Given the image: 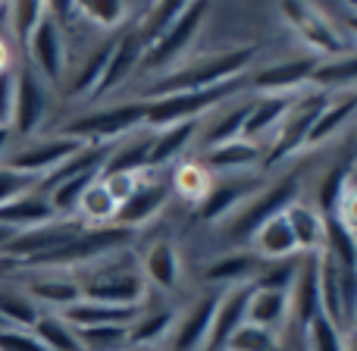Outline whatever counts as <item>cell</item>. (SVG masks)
Wrapping results in <instances>:
<instances>
[{
	"mask_svg": "<svg viewBox=\"0 0 357 351\" xmlns=\"http://www.w3.org/2000/svg\"><path fill=\"white\" fill-rule=\"evenodd\" d=\"M142 317L138 304H100V301H85L63 311V320L75 329H88V327H132Z\"/></svg>",
	"mask_w": 357,
	"mask_h": 351,
	"instance_id": "15",
	"label": "cell"
},
{
	"mask_svg": "<svg viewBox=\"0 0 357 351\" xmlns=\"http://www.w3.org/2000/svg\"><path fill=\"white\" fill-rule=\"evenodd\" d=\"M85 301L100 304H138L144 295V276L129 264H113L75 279Z\"/></svg>",
	"mask_w": 357,
	"mask_h": 351,
	"instance_id": "5",
	"label": "cell"
},
{
	"mask_svg": "<svg viewBox=\"0 0 357 351\" xmlns=\"http://www.w3.org/2000/svg\"><path fill=\"white\" fill-rule=\"evenodd\" d=\"M298 188H301L298 176H289V179H282V182H276L273 188H266L264 195L251 197V204H248V207L238 214V220L229 226V235L238 241L254 239L260 226H266L273 216L285 214V210L298 201Z\"/></svg>",
	"mask_w": 357,
	"mask_h": 351,
	"instance_id": "8",
	"label": "cell"
},
{
	"mask_svg": "<svg viewBox=\"0 0 357 351\" xmlns=\"http://www.w3.org/2000/svg\"><path fill=\"white\" fill-rule=\"evenodd\" d=\"M197 129H201L197 119H188V123L160 129V135L151 138V167H160V163L176 160V157L191 144V138L197 135Z\"/></svg>",
	"mask_w": 357,
	"mask_h": 351,
	"instance_id": "29",
	"label": "cell"
},
{
	"mask_svg": "<svg viewBox=\"0 0 357 351\" xmlns=\"http://www.w3.org/2000/svg\"><path fill=\"white\" fill-rule=\"evenodd\" d=\"M248 110H251V100H248V104H241V107H235V110H229L226 117L220 119V123L210 126V132L204 135L207 148H220V144H229V142H235V138H241V132H245Z\"/></svg>",
	"mask_w": 357,
	"mask_h": 351,
	"instance_id": "41",
	"label": "cell"
},
{
	"mask_svg": "<svg viewBox=\"0 0 357 351\" xmlns=\"http://www.w3.org/2000/svg\"><path fill=\"white\" fill-rule=\"evenodd\" d=\"M144 279L157 285V289H176L178 283V254L169 241H157L144 257Z\"/></svg>",
	"mask_w": 357,
	"mask_h": 351,
	"instance_id": "35",
	"label": "cell"
},
{
	"mask_svg": "<svg viewBox=\"0 0 357 351\" xmlns=\"http://www.w3.org/2000/svg\"><path fill=\"white\" fill-rule=\"evenodd\" d=\"M295 273H298V260H295V257L276 260V264H273L270 270H260V276H257V289L289 292V285L295 283Z\"/></svg>",
	"mask_w": 357,
	"mask_h": 351,
	"instance_id": "49",
	"label": "cell"
},
{
	"mask_svg": "<svg viewBox=\"0 0 357 351\" xmlns=\"http://www.w3.org/2000/svg\"><path fill=\"white\" fill-rule=\"evenodd\" d=\"M85 148V142H75V138H63V135H47V138H35V142H25L19 151L6 154V167L16 170V173L44 179L47 173H54L60 163H66L69 157H75Z\"/></svg>",
	"mask_w": 357,
	"mask_h": 351,
	"instance_id": "7",
	"label": "cell"
},
{
	"mask_svg": "<svg viewBox=\"0 0 357 351\" xmlns=\"http://www.w3.org/2000/svg\"><path fill=\"white\" fill-rule=\"evenodd\" d=\"M326 94L317 91V94H304V98H295L289 107V113L282 117V123L276 126V142H273L270 154H266V167H273V163L285 160L289 154H295L301 144H307V135L310 129H314L317 117H320V110L326 107Z\"/></svg>",
	"mask_w": 357,
	"mask_h": 351,
	"instance_id": "6",
	"label": "cell"
},
{
	"mask_svg": "<svg viewBox=\"0 0 357 351\" xmlns=\"http://www.w3.org/2000/svg\"><path fill=\"white\" fill-rule=\"evenodd\" d=\"M173 311H157V314L138 317L129 327V345H148V342H157L169 327H173Z\"/></svg>",
	"mask_w": 357,
	"mask_h": 351,
	"instance_id": "43",
	"label": "cell"
},
{
	"mask_svg": "<svg viewBox=\"0 0 357 351\" xmlns=\"http://www.w3.org/2000/svg\"><path fill=\"white\" fill-rule=\"evenodd\" d=\"M0 329H3V320H0Z\"/></svg>",
	"mask_w": 357,
	"mask_h": 351,
	"instance_id": "61",
	"label": "cell"
},
{
	"mask_svg": "<svg viewBox=\"0 0 357 351\" xmlns=\"http://www.w3.org/2000/svg\"><path fill=\"white\" fill-rule=\"evenodd\" d=\"M307 351H345V339H342L339 327H333L323 314H317L307 323Z\"/></svg>",
	"mask_w": 357,
	"mask_h": 351,
	"instance_id": "46",
	"label": "cell"
},
{
	"mask_svg": "<svg viewBox=\"0 0 357 351\" xmlns=\"http://www.w3.org/2000/svg\"><path fill=\"white\" fill-rule=\"evenodd\" d=\"M178 185H182L185 191H188V185H195L197 197L207 195V176H204V170H197V167H182L178 170Z\"/></svg>",
	"mask_w": 357,
	"mask_h": 351,
	"instance_id": "54",
	"label": "cell"
},
{
	"mask_svg": "<svg viewBox=\"0 0 357 351\" xmlns=\"http://www.w3.org/2000/svg\"><path fill=\"white\" fill-rule=\"evenodd\" d=\"M41 317V308L29 298L25 289L16 285H0V320L10 329H31Z\"/></svg>",
	"mask_w": 357,
	"mask_h": 351,
	"instance_id": "28",
	"label": "cell"
},
{
	"mask_svg": "<svg viewBox=\"0 0 357 351\" xmlns=\"http://www.w3.org/2000/svg\"><path fill=\"white\" fill-rule=\"evenodd\" d=\"M10 142H13V132L10 129H0V163H3L6 154H10Z\"/></svg>",
	"mask_w": 357,
	"mask_h": 351,
	"instance_id": "57",
	"label": "cell"
},
{
	"mask_svg": "<svg viewBox=\"0 0 357 351\" xmlns=\"http://www.w3.org/2000/svg\"><path fill=\"white\" fill-rule=\"evenodd\" d=\"M285 220H289L291 235H295V241H298V251H304V254L320 251L323 248V214L320 210L295 201L285 210Z\"/></svg>",
	"mask_w": 357,
	"mask_h": 351,
	"instance_id": "22",
	"label": "cell"
},
{
	"mask_svg": "<svg viewBox=\"0 0 357 351\" xmlns=\"http://www.w3.org/2000/svg\"><path fill=\"white\" fill-rule=\"evenodd\" d=\"M264 270V260L257 254H229V257H220L213 264L204 267V283H241L248 285V279L257 276Z\"/></svg>",
	"mask_w": 357,
	"mask_h": 351,
	"instance_id": "26",
	"label": "cell"
},
{
	"mask_svg": "<svg viewBox=\"0 0 357 351\" xmlns=\"http://www.w3.org/2000/svg\"><path fill=\"white\" fill-rule=\"evenodd\" d=\"M25 292H29V298L41 308V304H47V308L56 311H66L73 308V304L82 301V289L75 279L69 276H54V273H41V276H35L29 285H25Z\"/></svg>",
	"mask_w": 357,
	"mask_h": 351,
	"instance_id": "20",
	"label": "cell"
},
{
	"mask_svg": "<svg viewBox=\"0 0 357 351\" xmlns=\"http://www.w3.org/2000/svg\"><path fill=\"white\" fill-rule=\"evenodd\" d=\"M279 13L289 19V25L298 31V35H301V41L307 44V47L326 54L329 60L351 54V50H348V44L342 41V35L335 31V25L329 22L326 16H323L320 6H310V3H282V6H279Z\"/></svg>",
	"mask_w": 357,
	"mask_h": 351,
	"instance_id": "10",
	"label": "cell"
},
{
	"mask_svg": "<svg viewBox=\"0 0 357 351\" xmlns=\"http://www.w3.org/2000/svg\"><path fill=\"white\" fill-rule=\"evenodd\" d=\"M100 182L107 185V191L113 195V201L123 204L126 197L138 188V182H142V179H138L135 173H116V176H100Z\"/></svg>",
	"mask_w": 357,
	"mask_h": 351,
	"instance_id": "52",
	"label": "cell"
},
{
	"mask_svg": "<svg viewBox=\"0 0 357 351\" xmlns=\"http://www.w3.org/2000/svg\"><path fill=\"white\" fill-rule=\"evenodd\" d=\"M113 44H116V38L100 41L98 50L82 63V69L73 75V82H69V88H66L69 98H91L98 82H100V75H104V69H107V60H110V54H113Z\"/></svg>",
	"mask_w": 357,
	"mask_h": 351,
	"instance_id": "34",
	"label": "cell"
},
{
	"mask_svg": "<svg viewBox=\"0 0 357 351\" xmlns=\"http://www.w3.org/2000/svg\"><path fill=\"white\" fill-rule=\"evenodd\" d=\"M348 173H351L348 167H335V170H329L326 179H323L320 204H317V210H320L323 216H329V214H335V210H339L342 197H345V191H348Z\"/></svg>",
	"mask_w": 357,
	"mask_h": 351,
	"instance_id": "44",
	"label": "cell"
},
{
	"mask_svg": "<svg viewBox=\"0 0 357 351\" xmlns=\"http://www.w3.org/2000/svg\"><path fill=\"white\" fill-rule=\"evenodd\" d=\"M354 110H357V94H342L335 100H326V107L320 110V117H317L314 129L307 135V144H320L326 138H333L354 117Z\"/></svg>",
	"mask_w": 357,
	"mask_h": 351,
	"instance_id": "32",
	"label": "cell"
},
{
	"mask_svg": "<svg viewBox=\"0 0 357 351\" xmlns=\"http://www.w3.org/2000/svg\"><path fill=\"white\" fill-rule=\"evenodd\" d=\"M6 10H10L13 35H16V41L25 47V44H29V38L35 35L38 22H41L44 13H47V3H13V6H6Z\"/></svg>",
	"mask_w": 357,
	"mask_h": 351,
	"instance_id": "42",
	"label": "cell"
},
{
	"mask_svg": "<svg viewBox=\"0 0 357 351\" xmlns=\"http://www.w3.org/2000/svg\"><path fill=\"white\" fill-rule=\"evenodd\" d=\"M348 323H354V333H357V304H354V314H351V320Z\"/></svg>",
	"mask_w": 357,
	"mask_h": 351,
	"instance_id": "60",
	"label": "cell"
},
{
	"mask_svg": "<svg viewBox=\"0 0 357 351\" xmlns=\"http://www.w3.org/2000/svg\"><path fill=\"white\" fill-rule=\"evenodd\" d=\"M47 117V85L31 66L16 69V94H13V123L10 132L19 138H31Z\"/></svg>",
	"mask_w": 357,
	"mask_h": 351,
	"instance_id": "11",
	"label": "cell"
},
{
	"mask_svg": "<svg viewBox=\"0 0 357 351\" xmlns=\"http://www.w3.org/2000/svg\"><path fill=\"white\" fill-rule=\"evenodd\" d=\"M0 351H47L31 329H0Z\"/></svg>",
	"mask_w": 357,
	"mask_h": 351,
	"instance_id": "50",
	"label": "cell"
},
{
	"mask_svg": "<svg viewBox=\"0 0 357 351\" xmlns=\"http://www.w3.org/2000/svg\"><path fill=\"white\" fill-rule=\"evenodd\" d=\"M320 314L326 317L333 327H342L345 323V314H342V283H339V267L320 248Z\"/></svg>",
	"mask_w": 357,
	"mask_h": 351,
	"instance_id": "31",
	"label": "cell"
},
{
	"mask_svg": "<svg viewBox=\"0 0 357 351\" xmlns=\"http://www.w3.org/2000/svg\"><path fill=\"white\" fill-rule=\"evenodd\" d=\"M342 19H345V25L357 35V6H342Z\"/></svg>",
	"mask_w": 357,
	"mask_h": 351,
	"instance_id": "56",
	"label": "cell"
},
{
	"mask_svg": "<svg viewBox=\"0 0 357 351\" xmlns=\"http://www.w3.org/2000/svg\"><path fill=\"white\" fill-rule=\"evenodd\" d=\"M185 6L188 3H160V6H154V16L144 19V25L138 29V38H142L144 50H148L151 44H157L169 29H173L176 19L185 13Z\"/></svg>",
	"mask_w": 357,
	"mask_h": 351,
	"instance_id": "40",
	"label": "cell"
},
{
	"mask_svg": "<svg viewBox=\"0 0 357 351\" xmlns=\"http://www.w3.org/2000/svg\"><path fill=\"white\" fill-rule=\"evenodd\" d=\"M264 157L257 142H248V138H235L229 144H220V148L210 151L207 163L216 170H241V167H251Z\"/></svg>",
	"mask_w": 357,
	"mask_h": 351,
	"instance_id": "37",
	"label": "cell"
},
{
	"mask_svg": "<svg viewBox=\"0 0 357 351\" xmlns=\"http://www.w3.org/2000/svg\"><path fill=\"white\" fill-rule=\"evenodd\" d=\"M257 188V185L251 182V179H238V182H220L213 185V188H207V195L201 197V207H197V220L201 223H210V220H220L226 210H232L235 204L241 201V197H248L251 191Z\"/></svg>",
	"mask_w": 357,
	"mask_h": 351,
	"instance_id": "23",
	"label": "cell"
},
{
	"mask_svg": "<svg viewBox=\"0 0 357 351\" xmlns=\"http://www.w3.org/2000/svg\"><path fill=\"white\" fill-rule=\"evenodd\" d=\"M207 10H210L207 3H188V6H185V13L176 19L173 29H169L157 44H151V47L144 50L142 66L154 73V69L173 63L176 57L182 54V50L188 47L191 41H195V35L201 31V25H204V16H207Z\"/></svg>",
	"mask_w": 357,
	"mask_h": 351,
	"instance_id": "12",
	"label": "cell"
},
{
	"mask_svg": "<svg viewBox=\"0 0 357 351\" xmlns=\"http://www.w3.org/2000/svg\"><path fill=\"white\" fill-rule=\"evenodd\" d=\"M310 82L320 85V88H345V85H351V82H357V54H345V57H335V60L317 63Z\"/></svg>",
	"mask_w": 357,
	"mask_h": 351,
	"instance_id": "38",
	"label": "cell"
},
{
	"mask_svg": "<svg viewBox=\"0 0 357 351\" xmlns=\"http://www.w3.org/2000/svg\"><path fill=\"white\" fill-rule=\"evenodd\" d=\"M142 60H144V44H142V38H138V31H126L123 38H116L113 54H110V60H107V69H104V75H100L91 98H104L113 88H119L142 66Z\"/></svg>",
	"mask_w": 357,
	"mask_h": 351,
	"instance_id": "14",
	"label": "cell"
},
{
	"mask_svg": "<svg viewBox=\"0 0 357 351\" xmlns=\"http://www.w3.org/2000/svg\"><path fill=\"white\" fill-rule=\"evenodd\" d=\"M345 351H357V333L351 336V339H345Z\"/></svg>",
	"mask_w": 357,
	"mask_h": 351,
	"instance_id": "59",
	"label": "cell"
},
{
	"mask_svg": "<svg viewBox=\"0 0 357 351\" xmlns=\"http://www.w3.org/2000/svg\"><path fill=\"white\" fill-rule=\"evenodd\" d=\"M216 304H220V298H216L213 292L197 298V304L182 317V323H178L173 351H197L204 342H207L210 323H213V314H216Z\"/></svg>",
	"mask_w": 357,
	"mask_h": 351,
	"instance_id": "21",
	"label": "cell"
},
{
	"mask_svg": "<svg viewBox=\"0 0 357 351\" xmlns=\"http://www.w3.org/2000/svg\"><path fill=\"white\" fill-rule=\"evenodd\" d=\"M35 188H38L35 176L16 173V170H10L6 163H0V207L16 201V197H22V195H29V191H35Z\"/></svg>",
	"mask_w": 357,
	"mask_h": 351,
	"instance_id": "48",
	"label": "cell"
},
{
	"mask_svg": "<svg viewBox=\"0 0 357 351\" xmlns=\"http://www.w3.org/2000/svg\"><path fill=\"white\" fill-rule=\"evenodd\" d=\"M13 239H16V229H6V226H0V254H3V248L10 245Z\"/></svg>",
	"mask_w": 357,
	"mask_h": 351,
	"instance_id": "58",
	"label": "cell"
},
{
	"mask_svg": "<svg viewBox=\"0 0 357 351\" xmlns=\"http://www.w3.org/2000/svg\"><path fill=\"white\" fill-rule=\"evenodd\" d=\"M335 216L345 223L348 232L357 235V188H348V191H345V197H342V204H339V210H335Z\"/></svg>",
	"mask_w": 357,
	"mask_h": 351,
	"instance_id": "53",
	"label": "cell"
},
{
	"mask_svg": "<svg viewBox=\"0 0 357 351\" xmlns=\"http://www.w3.org/2000/svg\"><path fill=\"white\" fill-rule=\"evenodd\" d=\"M75 10H79L88 22L100 25V29H116L129 6L119 3V0H91V3H75Z\"/></svg>",
	"mask_w": 357,
	"mask_h": 351,
	"instance_id": "45",
	"label": "cell"
},
{
	"mask_svg": "<svg viewBox=\"0 0 357 351\" xmlns=\"http://www.w3.org/2000/svg\"><path fill=\"white\" fill-rule=\"evenodd\" d=\"M25 50H29V66L41 75L44 85H60L63 75H66V41H63L60 22H56V16L50 10L38 22Z\"/></svg>",
	"mask_w": 357,
	"mask_h": 351,
	"instance_id": "9",
	"label": "cell"
},
{
	"mask_svg": "<svg viewBox=\"0 0 357 351\" xmlns=\"http://www.w3.org/2000/svg\"><path fill=\"white\" fill-rule=\"evenodd\" d=\"M251 289L254 285H238V289L226 292V295L220 298L213 323H210L207 342H204V351H226L229 339L248 323V298H251Z\"/></svg>",
	"mask_w": 357,
	"mask_h": 351,
	"instance_id": "13",
	"label": "cell"
},
{
	"mask_svg": "<svg viewBox=\"0 0 357 351\" xmlns=\"http://www.w3.org/2000/svg\"><path fill=\"white\" fill-rule=\"evenodd\" d=\"M254 245H257V257H270V260H285L291 257V254H298V241L295 235H291V226L289 220H285V214L273 216L266 226L257 229V235H254Z\"/></svg>",
	"mask_w": 357,
	"mask_h": 351,
	"instance_id": "24",
	"label": "cell"
},
{
	"mask_svg": "<svg viewBox=\"0 0 357 351\" xmlns=\"http://www.w3.org/2000/svg\"><path fill=\"white\" fill-rule=\"evenodd\" d=\"M257 57V47H235V50H222V54L210 57V60L191 63V66L169 73L167 79L154 82L144 91V98L157 100V98H173V94H188V91H204V88H216L226 82L238 79L245 73V66Z\"/></svg>",
	"mask_w": 357,
	"mask_h": 351,
	"instance_id": "1",
	"label": "cell"
},
{
	"mask_svg": "<svg viewBox=\"0 0 357 351\" xmlns=\"http://www.w3.org/2000/svg\"><path fill=\"white\" fill-rule=\"evenodd\" d=\"M135 239L132 229L123 226H85L82 232H75L66 245H60L56 251L35 257L22 267H38V270H60V267H82L94 264V260L107 257V254L123 251L129 241Z\"/></svg>",
	"mask_w": 357,
	"mask_h": 351,
	"instance_id": "2",
	"label": "cell"
},
{
	"mask_svg": "<svg viewBox=\"0 0 357 351\" xmlns=\"http://www.w3.org/2000/svg\"><path fill=\"white\" fill-rule=\"evenodd\" d=\"M291 304H295L298 323L307 327L317 314H320V251L304 254V260L298 264L295 283H291Z\"/></svg>",
	"mask_w": 357,
	"mask_h": 351,
	"instance_id": "18",
	"label": "cell"
},
{
	"mask_svg": "<svg viewBox=\"0 0 357 351\" xmlns=\"http://www.w3.org/2000/svg\"><path fill=\"white\" fill-rule=\"evenodd\" d=\"M144 119H148V100H138V104H123V107H113V110L75 117L69 123H63L54 135L75 138V142H85V144H100L107 138L126 135L135 126H144Z\"/></svg>",
	"mask_w": 357,
	"mask_h": 351,
	"instance_id": "3",
	"label": "cell"
},
{
	"mask_svg": "<svg viewBox=\"0 0 357 351\" xmlns=\"http://www.w3.org/2000/svg\"><path fill=\"white\" fill-rule=\"evenodd\" d=\"M229 351H276V339L270 336V329L245 323L238 333L229 339Z\"/></svg>",
	"mask_w": 357,
	"mask_h": 351,
	"instance_id": "47",
	"label": "cell"
},
{
	"mask_svg": "<svg viewBox=\"0 0 357 351\" xmlns=\"http://www.w3.org/2000/svg\"><path fill=\"white\" fill-rule=\"evenodd\" d=\"M317 63H320L317 57H301V60L273 63V66L254 73L251 88H257V91H270L273 98H279V94H289V91H295L301 82H310Z\"/></svg>",
	"mask_w": 357,
	"mask_h": 351,
	"instance_id": "16",
	"label": "cell"
},
{
	"mask_svg": "<svg viewBox=\"0 0 357 351\" xmlns=\"http://www.w3.org/2000/svg\"><path fill=\"white\" fill-rule=\"evenodd\" d=\"M167 195H169L167 182H138V188L119 204L113 226H123V229H132V232H135L144 220H151V216L163 207Z\"/></svg>",
	"mask_w": 357,
	"mask_h": 351,
	"instance_id": "17",
	"label": "cell"
},
{
	"mask_svg": "<svg viewBox=\"0 0 357 351\" xmlns=\"http://www.w3.org/2000/svg\"><path fill=\"white\" fill-rule=\"evenodd\" d=\"M151 167V138H138V142L119 144L116 151H110L100 167V176H116V173H135Z\"/></svg>",
	"mask_w": 357,
	"mask_h": 351,
	"instance_id": "36",
	"label": "cell"
},
{
	"mask_svg": "<svg viewBox=\"0 0 357 351\" xmlns=\"http://www.w3.org/2000/svg\"><path fill=\"white\" fill-rule=\"evenodd\" d=\"M19 267H22V264H19V260L3 257V254H0V279H3V276H10V273H16Z\"/></svg>",
	"mask_w": 357,
	"mask_h": 351,
	"instance_id": "55",
	"label": "cell"
},
{
	"mask_svg": "<svg viewBox=\"0 0 357 351\" xmlns=\"http://www.w3.org/2000/svg\"><path fill=\"white\" fill-rule=\"evenodd\" d=\"M116 210H119V204L113 201V195L107 191V185L100 182V176H98L91 185H88L85 195H82L79 210H75V220H79L82 226H88V223H91V226H113Z\"/></svg>",
	"mask_w": 357,
	"mask_h": 351,
	"instance_id": "25",
	"label": "cell"
},
{
	"mask_svg": "<svg viewBox=\"0 0 357 351\" xmlns=\"http://www.w3.org/2000/svg\"><path fill=\"white\" fill-rule=\"evenodd\" d=\"M289 311V292H276V289H251V298H248V323L254 327H276L279 320Z\"/></svg>",
	"mask_w": 357,
	"mask_h": 351,
	"instance_id": "30",
	"label": "cell"
},
{
	"mask_svg": "<svg viewBox=\"0 0 357 351\" xmlns=\"http://www.w3.org/2000/svg\"><path fill=\"white\" fill-rule=\"evenodd\" d=\"M31 333L38 336V342L47 351H82L75 329L63 320V314H54V311H41Z\"/></svg>",
	"mask_w": 357,
	"mask_h": 351,
	"instance_id": "33",
	"label": "cell"
},
{
	"mask_svg": "<svg viewBox=\"0 0 357 351\" xmlns=\"http://www.w3.org/2000/svg\"><path fill=\"white\" fill-rule=\"evenodd\" d=\"M75 336L82 351H126L129 345V327H88L75 329Z\"/></svg>",
	"mask_w": 357,
	"mask_h": 351,
	"instance_id": "39",
	"label": "cell"
},
{
	"mask_svg": "<svg viewBox=\"0 0 357 351\" xmlns=\"http://www.w3.org/2000/svg\"><path fill=\"white\" fill-rule=\"evenodd\" d=\"M50 220H56V214H54V207H50V201L38 188L0 207V226L16 229V232L44 226V223H50Z\"/></svg>",
	"mask_w": 357,
	"mask_h": 351,
	"instance_id": "19",
	"label": "cell"
},
{
	"mask_svg": "<svg viewBox=\"0 0 357 351\" xmlns=\"http://www.w3.org/2000/svg\"><path fill=\"white\" fill-rule=\"evenodd\" d=\"M241 88H245V82H241V75H238V79L226 82V85L204 88V91H188V94H173V98L148 100V119H144V126H151V129H169V126L197 119V113L210 110V107L220 104L229 94H238Z\"/></svg>",
	"mask_w": 357,
	"mask_h": 351,
	"instance_id": "4",
	"label": "cell"
},
{
	"mask_svg": "<svg viewBox=\"0 0 357 351\" xmlns=\"http://www.w3.org/2000/svg\"><path fill=\"white\" fill-rule=\"evenodd\" d=\"M291 100H295V98H289V94H279V98H260V100H251V110H248L245 132H241V138L254 142L257 135H264V132L276 129V126L282 123V117L289 113Z\"/></svg>",
	"mask_w": 357,
	"mask_h": 351,
	"instance_id": "27",
	"label": "cell"
},
{
	"mask_svg": "<svg viewBox=\"0 0 357 351\" xmlns=\"http://www.w3.org/2000/svg\"><path fill=\"white\" fill-rule=\"evenodd\" d=\"M13 94H16V69H0V129H10L13 123Z\"/></svg>",
	"mask_w": 357,
	"mask_h": 351,
	"instance_id": "51",
	"label": "cell"
}]
</instances>
